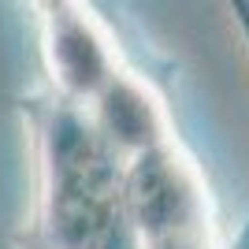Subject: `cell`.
Segmentation results:
<instances>
[{"instance_id":"6da1fadb","label":"cell","mask_w":249,"mask_h":249,"mask_svg":"<svg viewBox=\"0 0 249 249\" xmlns=\"http://www.w3.org/2000/svg\"><path fill=\"white\" fill-rule=\"evenodd\" d=\"M30 134L37 197L30 249H138L126 201V164L104 145L89 115L37 89L19 101Z\"/></svg>"},{"instance_id":"7a4b0ae2","label":"cell","mask_w":249,"mask_h":249,"mask_svg":"<svg viewBox=\"0 0 249 249\" xmlns=\"http://www.w3.org/2000/svg\"><path fill=\"white\" fill-rule=\"evenodd\" d=\"M126 201L138 249H223L212 186L182 142L126 164Z\"/></svg>"},{"instance_id":"3957f363","label":"cell","mask_w":249,"mask_h":249,"mask_svg":"<svg viewBox=\"0 0 249 249\" xmlns=\"http://www.w3.org/2000/svg\"><path fill=\"white\" fill-rule=\"evenodd\" d=\"M41 63L49 74V89L74 108H89L123 71V52L112 26L89 4L74 0H45L34 4Z\"/></svg>"},{"instance_id":"277c9868","label":"cell","mask_w":249,"mask_h":249,"mask_svg":"<svg viewBox=\"0 0 249 249\" xmlns=\"http://www.w3.org/2000/svg\"><path fill=\"white\" fill-rule=\"evenodd\" d=\"M86 115L104 138V145L123 164H134L138 156L153 153L167 142H178L175 119L167 112L164 97L153 89L145 74L130 71V67H123L108 82V89L86 108Z\"/></svg>"},{"instance_id":"5b68a950","label":"cell","mask_w":249,"mask_h":249,"mask_svg":"<svg viewBox=\"0 0 249 249\" xmlns=\"http://www.w3.org/2000/svg\"><path fill=\"white\" fill-rule=\"evenodd\" d=\"M223 249H249V212H246V219L238 223V231L223 242Z\"/></svg>"}]
</instances>
